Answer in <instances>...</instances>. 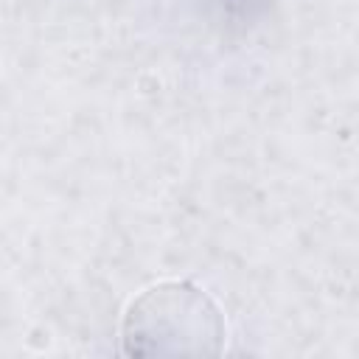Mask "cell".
<instances>
[{"mask_svg": "<svg viewBox=\"0 0 359 359\" xmlns=\"http://www.w3.org/2000/svg\"><path fill=\"white\" fill-rule=\"evenodd\" d=\"M227 323L219 303L191 280H160L135 294L121 317L126 356H219Z\"/></svg>", "mask_w": 359, "mask_h": 359, "instance_id": "obj_1", "label": "cell"}]
</instances>
